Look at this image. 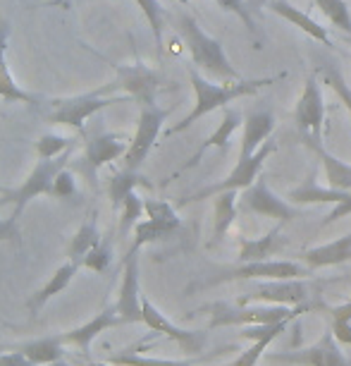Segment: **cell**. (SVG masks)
Masks as SVG:
<instances>
[{
  "instance_id": "b9f144b4",
  "label": "cell",
  "mask_w": 351,
  "mask_h": 366,
  "mask_svg": "<svg viewBox=\"0 0 351 366\" xmlns=\"http://www.w3.org/2000/svg\"><path fill=\"white\" fill-rule=\"evenodd\" d=\"M19 242V225H17V218L10 216V218H0V242Z\"/></svg>"
},
{
  "instance_id": "30bf717a",
  "label": "cell",
  "mask_w": 351,
  "mask_h": 366,
  "mask_svg": "<svg viewBox=\"0 0 351 366\" xmlns=\"http://www.w3.org/2000/svg\"><path fill=\"white\" fill-rule=\"evenodd\" d=\"M265 359L270 364H294V366H351L349 359L340 352V342L335 340L330 326L320 340L311 345V347H301L294 352H268Z\"/></svg>"
},
{
  "instance_id": "f546056e",
  "label": "cell",
  "mask_w": 351,
  "mask_h": 366,
  "mask_svg": "<svg viewBox=\"0 0 351 366\" xmlns=\"http://www.w3.org/2000/svg\"><path fill=\"white\" fill-rule=\"evenodd\" d=\"M205 355L198 357H187V359H156V357H143L136 355L134 350H122L110 355L106 362L115 364V366H194L198 359H203Z\"/></svg>"
},
{
  "instance_id": "52a82bcc",
  "label": "cell",
  "mask_w": 351,
  "mask_h": 366,
  "mask_svg": "<svg viewBox=\"0 0 351 366\" xmlns=\"http://www.w3.org/2000/svg\"><path fill=\"white\" fill-rule=\"evenodd\" d=\"M289 204L297 206H313V204H332L335 209L327 213L325 220H322V227L337 223L340 218L349 216L351 213V192H342L335 187H320L318 184V165H313L311 172L306 175L304 182L299 187L287 192Z\"/></svg>"
},
{
  "instance_id": "ee69618b",
  "label": "cell",
  "mask_w": 351,
  "mask_h": 366,
  "mask_svg": "<svg viewBox=\"0 0 351 366\" xmlns=\"http://www.w3.org/2000/svg\"><path fill=\"white\" fill-rule=\"evenodd\" d=\"M72 364L74 366H115V364H110V362H93V359H88V355L72 357Z\"/></svg>"
},
{
  "instance_id": "4316f807",
  "label": "cell",
  "mask_w": 351,
  "mask_h": 366,
  "mask_svg": "<svg viewBox=\"0 0 351 366\" xmlns=\"http://www.w3.org/2000/svg\"><path fill=\"white\" fill-rule=\"evenodd\" d=\"M12 350H19L24 352L26 357L31 359L34 364L41 366V364H51V362H58V359H65V340L63 335H46V337H39V340H29V342H22Z\"/></svg>"
},
{
  "instance_id": "ac0fdd59",
  "label": "cell",
  "mask_w": 351,
  "mask_h": 366,
  "mask_svg": "<svg viewBox=\"0 0 351 366\" xmlns=\"http://www.w3.org/2000/svg\"><path fill=\"white\" fill-rule=\"evenodd\" d=\"M122 323H125V319L117 314V309H115V304H113V307L103 309L101 314H96L91 321L84 323V326L72 328V330H67V333H60V335H63L65 345L79 347V355H91V342L96 340V337H98L103 330L122 326Z\"/></svg>"
},
{
  "instance_id": "7402d4cb",
  "label": "cell",
  "mask_w": 351,
  "mask_h": 366,
  "mask_svg": "<svg viewBox=\"0 0 351 366\" xmlns=\"http://www.w3.org/2000/svg\"><path fill=\"white\" fill-rule=\"evenodd\" d=\"M306 266L311 271H318V268H327V266H342V264H349L351 261V232L349 234H342L337 237L335 242H327V244H320V247H313V249L304 252Z\"/></svg>"
},
{
  "instance_id": "6da1fadb",
  "label": "cell",
  "mask_w": 351,
  "mask_h": 366,
  "mask_svg": "<svg viewBox=\"0 0 351 366\" xmlns=\"http://www.w3.org/2000/svg\"><path fill=\"white\" fill-rule=\"evenodd\" d=\"M287 74L282 72L278 77H263V79H237V81H208L203 77L196 67H189V79H191V86H194V96H196V103H194V110L184 117L182 122L172 125L168 132V137L177 134V132H184L189 129L198 117L213 113V110H220V108H227V103L237 101V99H244V96H253L258 94L260 89L265 86H273L278 81L285 79Z\"/></svg>"
},
{
  "instance_id": "ab89813d",
  "label": "cell",
  "mask_w": 351,
  "mask_h": 366,
  "mask_svg": "<svg viewBox=\"0 0 351 366\" xmlns=\"http://www.w3.org/2000/svg\"><path fill=\"white\" fill-rule=\"evenodd\" d=\"M215 3L225 12H232V15H237L244 22L246 29H249V34H253L256 39H260L258 24H256V19H253V12L249 10V5H246V0H215Z\"/></svg>"
},
{
  "instance_id": "836d02e7",
  "label": "cell",
  "mask_w": 351,
  "mask_h": 366,
  "mask_svg": "<svg viewBox=\"0 0 351 366\" xmlns=\"http://www.w3.org/2000/svg\"><path fill=\"white\" fill-rule=\"evenodd\" d=\"M313 3L337 29L351 34V12H349L347 0H313Z\"/></svg>"
},
{
  "instance_id": "44dd1931",
  "label": "cell",
  "mask_w": 351,
  "mask_h": 366,
  "mask_svg": "<svg viewBox=\"0 0 351 366\" xmlns=\"http://www.w3.org/2000/svg\"><path fill=\"white\" fill-rule=\"evenodd\" d=\"M265 8L270 10V12H275L278 17L287 19V22H292V26H297V29H301L304 34H308L311 39L320 41L322 46L335 48L332 39H330V34H327L325 26L315 22V19H313L311 15H308V12L299 10V8H294V5L289 3V0H270V3H268Z\"/></svg>"
},
{
  "instance_id": "e0dca14e",
  "label": "cell",
  "mask_w": 351,
  "mask_h": 366,
  "mask_svg": "<svg viewBox=\"0 0 351 366\" xmlns=\"http://www.w3.org/2000/svg\"><path fill=\"white\" fill-rule=\"evenodd\" d=\"M129 142L125 134L117 132H108V134H98L93 139L86 142V154H84V172L91 177V182H96V172H98L103 165L117 161L127 154Z\"/></svg>"
},
{
  "instance_id": "3957f363",
  "label": "cell",
  "mask_w": 351,
  "mask_h": 366,
  "mask_svg": "<svg viewBox=\"0 0 351 366\" xmlns=\"http://www.w3.org/2000/svg\"><path fill=\"white\" fill-rule=\"evenodd\" d=\"M306 309H325L322 304H301V307H280V304H227L218 302L208 307L210 323L208 328L225 326H273V323L297 319Z\"/></svg>"
},
{
  "instance_id": "60d3db41",
  "label": "cell",
  "mask_w": 351,
  "mask_h": 366,
  "mask_svg": "<svg viewBox=\"0 0 351 366\" xmlns=\"http://www.w3.org/2000/svg\"><path fill=\"white\" fill-rule=\"evenodd\" d=\"M53 197L55 199H79V189H77V177L70 168H63L55 177L53 184Z\"/></svg>"
},
{
  "instance_id": "8992f818",
  "label": "cell",
  "mask_w": 351,
  "mask_h": 366,
  "mask_svg": "<svg viewBox=\"0 0 351 366\" xmlns=\"http://www.w3.org/2000/svg\"><path fill=\"white\" fill-rule=\"evenodd\" d=\"M72 151H65V154L55 156V158H39V163L34 165V170L29 172V177L24 179L22 184H19L17 189H10L8 194H3L0 199V206L3 204H15V211H12V216L19 218L26 209V204L34 202L36 197L46 194V197H53V184H55V177H58V172L67 168V163H70L72 158Z\"/></svg>"
},
{
  "instance_id": "4fadbf2b",
  "label": "cell",
  "mask_w": 351,
  "mask_h": 366,
  "mask_svg": "<svg viewBox=\"0 0 351 366\" xmlns=\"http://www.w3.org/2000/svg\"><path fill=\"white\" fill-rule=\"evenodd\" d=\"M311 268L299 266L297 261H249V264L225 268L220 271L213 282H227V280H289V278H308Z\"/></svg>"
},
{
  "instance_id": "f1b7e54d",
  "label": "cell",
  "mask_w": 351,
  "mask_h": 366,
  "mask_svg": "<svg viewBox=\"0 0 351 366\" xmlns=\"http://www.w3.org/2000/svg\"><path fill=\"white\" fill-rule=\"evenodd\" d=\"M103 239V234L98 230V220H96V213H91L84 223H81V227L77 230V234L72 237L70 242V249H67V254H70L72 261H77V264L81 266V261H84V257L88 252L93 249L96 244Z\"/></svg>"
},
{
  "instance_id": "83f0119b",
  "label": "cell",
  "mask_w": 351,
  "mask_h": 366,
  "mask_svg": "<svg viewBox=\"0 0 351 366\" xmlns=\"http://www.w3.org/2000/svg\"><path fill=\"white\" fill-rule=\"evenodd\" d=\"M215 199V220H213V242L220 244L223 237L230 232V227L234 225L237 220V213H239V199H237V192H220V194L213 197Z\"/></svg>"
},
{
  "instance_id": "cb8c5ba5",
  "label": "cell",
  "mask_w": 351,
  "mask_h": 366,
  "mask_svg": "<svg viewBox=\"0 0 351 366\" xmlns=\"http://www.w3.org/2000/svg\"><path fill=\"white\" fill-rule=\"evenodd\" d=\"M287 244V239L282 237V223H278L270 232H265L263 237L249 239L239 237V261L249 264V261H265L270 259L275 252H280Z\"/></svg>"
},
{
  "instance_id": "8d00e7d4",
  "label": "cell",
  "mask_w": 351,
  "mask_h": 366,
  "mask_svg": "<svg viewBox=\"0 0 351 366\" xmlns=\"http://www.w3.org/2000/svg\"><path fill=\"white\" fill-rule=\"evenodd\" d=\"M318 74L322 77V84H327L332 92L337 94V99L342 101V106L349 110V115H351V89L347 84V79H344V74L337 70L335 65H322Z\"/></svg>"
},
{
  "instance_id": "74e56055",
  "label": "cell",
  "mask_w": 351,
  "mask_h": 366,
  "mask_svg": "<svg viewBox=\"0 0 351 366\" xmlns=\"http://www.w3.org/2000/svg\"><path fill=\"white\" fill-rule=\"evenodd\" d=\"M122 216H120V234L125 237L129 234V230H134L136 223H139V218L146 213V206H143V199L136 194V189L125 199V204H122Z\"/></svg>"
},
{
  "instance_id": "d590c367",
  "label": "cell",
  "mask_w": 351,
  "mask_h": 366,
  "mask_svg": "<svg viewBox=\"0 0 351 366\" xmlns=\"http://www.w3.org/2000/svg\"><path fill=\"white\" fill-rule=\"evenodd\" d=\"M175 230H172L170 225H165V223H158V220H139L134 227V242H132V247H136V249H141L143 244H151V242H158V239H163V237H168V234H172Z\"/></svg>"
},
{
  "instance_id": "f6af8a7d",
  "label": "cell",
  "mask_w": 351,
  "mask_h": 366,
  "mask_svg": "<svg viewBox=\"0 0 351 366\" xmlns=\"http://www.w3.org/2000/svg\"><path fill=\"white\" fill-rule=\"evenodd\" d=\"M270 0H246V5H249V10L253 12V10H260L263 5H268Z\"/></svg>"
},
{
  "instance_id": "e575fe53",
  "label": "cell",
  "mask_w": 351,
  "mask_h": 366,
  "mask_svg": "<svg viewBox=\"0 0 351 366\" xmlns=\"http://www.w3.org/2000/svg\"><path fill=\"white\" fill-rule=\"evenodd\" d=\"M79 139L77 137H65V134H53L48 132L36 142V154L39 158H55L70 149H77Z\"/></svg>"
},
{
  "instance_id": "bcb514c9",
  "label": "cell",
  "mask_w": 351,
  "mask_h": 366,
  "mask_svg": "<svg viewBox=\"0 0 351 366\" xmlns=\"http://www.w3.org/2000/svg\"><path fill=\"white\" fill-rule=\"evenodd\" d=\"M41 366H74L72 362H65V359H58V362H51V364H41Z\"/></svg>"
},
{
  "instance_id": "d6a6232c",
  "label": "cell",
  "mask_w": 351,
  "mask_h": 366,
  "mask_svg": "<svg viewBox=\"0 0 351 366\" xmlns=\"http://www.w3.org/2000/svg\"><path fill=\"white\" fill-rule=\"evenodd\" d=\"M113 257H115L113 237L103 234V239L86 254L84 261H81V268H88V271H93V273H106L108 268L113 266Z\"/></svg>"
},
{
  "instance_id": "7dc6e473",
  "label": "cell",
  "mask_w": 351,
  "mask_h": 366,
  "mask_svg": "<svg viewBox=\"0 0 351 366\" xmlns=\"http://www.w3.org/2000/svg\"><path fill=\"white\" fill-rule=\"evenodd\" d=\"M327 282H351V273H344V275H340V278L327 280Z\"/></svg>"
},
{
  "instance_id": "d4e9b609",
  "label": "cell",
  "mask_w": 351,
  "mask_h": 366,
  "mask_svg": "<svg viewBox=\"0 0 351 366\" xmlns=\"http://www.w3.org/2000/svg\"><path fill=\"white\" fill-rule=\"evenodd\" d=\"M79 268H81V266L77 264V261H72V259L67 261V264H63V266H60L58 271L53 273V278L48 280L46 285L41 287L39 292L34 295L31 300H29V312H31L34 316H36V314L41 312V309H44L46 304L53 300L55 295H60V292H63V290H67V287H70V282H72V278H74V275H77V271H79Z\"/></svg>"
},
{
  "instance_id": "277c9868",
  "label": "cell",
  "mask_w": 351,
  "mask_h": 366,
  "mask_svg": "<svg viewBox=\"0 0 351 366\" xmlns=\"http://www.w3.org/2000/svg\"><path fill=\"white\" fill-rule=\"evenodd\" d=\"M275 151H278V144H275L273 139H265L260 149L239 147L237 165H234V170L230 172V175H227L225 179H220V182H215V184L203 187L201 192H196V194L182 199L177 206H187V204H194V202H203V199H213L215 194H220V192H242L246 187H251V184L258 179L265 161L275 154Z\"/></svg>"
},
{
  "instance_id": "7bdbcfd3",
  "label": "cell",
  "mask_w": 351,
  "mask_h": 366,
  "mask_svg": "<svg viewBox=\"0 0 351 366\" xmlns=\"http://www.w3.org/2000/svg\"><path fill=\"white\" fill-rule=\"evenodd\" d=\"M0 366H36V364H34L24 352L10 350V352H3V355H0Z\"/></svg>"
},
{
  "instance_id": "7a4b0ae2",
  "label": "cell",
  "mask_w": 351,
  "mask_h": 366,
  "mask_svg": "<svg viewBox=\"0 0 351 366\" xmlns=\"http://www.w3.org/2000/svg\"><path fill=\"white\" fill-rule=\"evenodd\" d=\"M177 31L182 34L184 44H187L191 60H194L196 70H203L208 77L218 79V81H237L242 79L239 72L234 70V65L230 63V58L225 55V48L218 39L208 36L198 22L187 12H180L175 17Z\"/></svg>"
},
{
  "instance_id": "c3c4849f",
  "label": "cell",
  "mask_w": 351,
  "mask_h": 366,
  "mask_svg": "<svg viewBox=\"0 0 351 366\" xmlns=\"http://www.w3.org/2000/svg\"><path fill=\"white\" fill-rule=\"evenodd\" d=\"M8 192H10L8 187H3V184H0V197H3V194H8Z\"/></svg>"
},
{
  "instance_id": "5b68a950",
  "label": "cell",
  "mask_w": 351,
  "mask_h": 366,
  "mask_svg": "<svg viewBox=\"0 0 351 366\" xmlns=\"http://www.w3.org/2000/svg\"><path fill=\"white\" fill-rule=\"evenodd\" d=\"M115 84H106L101 89H96L91 94H81V96H70V99H53L51 101V115H48V120L53 122V125H65V127H72L77 129L81 134L84 132V122L88 120L91 115H96L98 110L108 108V106H115V103H127L132 101L127 94L122 96H103L108 94L110 89H115Z\"/></svg>"
},
{
  "instance_id": "ba28073f",
  "label": "cell",
  "mask_w": 351,
  "mask_h": 366,
  "mask_svg": "<svg viewBox=\"0 0 351 366\" xmlns=\"http://www.w3.org/2000/svg\"><path fill=\"white\" fill-rule=\"evenodd\" d=\"M172 108H161L158 103H151V106H141L139 108V122H136V132L129 142L127 154L122 156L125 161V168L129 170H139L143 161L148 158L151 149L161 134V129L165 125V120L170 117Z\"/></svg>"
},
{
  "instance_id": "4dcf8cb0",
  "label": "cell",
  "mask_w": 351,
  "mask_h": 366,
  "mask_svg": "<svg viewBox=\"0 0 351 366\" xmlns=\"http://www.w3.org/2000/svg\"><path fill=\"white\" fill-rule=\"evenodd\" d=\"M136 5L141 8L143 17L148 19V26L153 31V39H156V51H158V58H163V34H165V10L161 5V0H134Z\"/></svg>"
},
{
  "instance_id": "9c48e42d",
  "label": "cell",
  "mask_w": 351,
  "mask_h": 366,
  "mask_svg": "<svg viewBox=\"0 0 351 366\" xmlns=\"http://www.w3.org/2000/svg\"><path fill=\"white\" fill-rule=\"evenodd\" d=\"M239 209L244 213H253V216L275 218V220H280V223H292V220L301 218V211L294 209V204L280 199L270 187H268L265 175H258V179L251 184V187L242 189Z\"/></svg>"
},
{
  "instance_id": "484cf974",
  "label": "cell",
  "mask_w": 351,
  "mask_h": 366,
  "mask_svg": "<svg viewBox=\"0 0 351 366\" xmlns=\"http://www.w3.org/2000/svg\"><path fill=\"white\" fill-rule=\"evenodd\" d=\"M136 187L153 189V184H151L139 170L125 168V170L113 172V177H110V182H108V194H110V206H113V211H120L122 204H125V199L132 194Z\"/></svg>"
},
{
  "instance_id": "9a60e30c",
  "label": "cell",
  "mask_w": 351,
  "mask_h": 366,
  "mask_svg": "<svg viewBox=\"0 0 351 366\" xmlns=\"http://www.w3.org/2000/svg\"><path fill=\"white\" fill-rule=\"evenodd\" d=\"M308 287L304 278H289V280H260L251 292L242 295L237 304H280V307H301L308 304Z\"/></svg>"
},
{
  "instance_id": "2e32d148",
  "label": "cell",
  "mask_w": 351,
  "mask_h": 366,
  "mask_svg": "<svg viewBox=\"0 0 351 366\" xmlns=\"http://www.w3.org/2000/svg\"><path fill=\"white\" fill-rule=\"evenodd\" d=\"M139 252L136 247L127 252L125 259V271H122L120 282V295H117L115 309L117 314L125 319V323H143L141 312V292H139Z\"/></svg>"
},
{
  "instance_id": "ffe728a7",
  "label": "cell",
  "mask_w": 351,
  "mask_h": 366,
  "mask_svg": "<svg viewBox=\"0 0 351 366\" xmlns=\"http://www.w3.org/2000/svg\"><path fill=\"white\" fill-rule=\"evenodd\" d=\"M10 34H12L10 22L3 19V22H0V99L10 101V103H29V106H36L41 99L34 96L31 92H24V89L15 81V77H12V72L8 67Z\"/></svg>"
},
{
  "instance_id": "1f68e13d",
  "label": "cell",
  "mask_w": 351,
  "mask_h": 366,
  "mask_svg": "<svg viewBox=\"0 0 351 366\" xmlns=\"http://www.w3.org/2000/svg\"><path fill=\"white\" fill-rule=\"evenodd\" d=\"M325 312L330 314V330L335 340L351 347V300L337 307H325Z\"/></svg>"
},
{
  "instance_id": "8fae6325",
  "label": "cell",
  "mask_w": 351,
  "mask_h": 366,
  "mask_svg": "<svg viewBox=\"0 0 351 366\" xmlns=\"http://www.w3.org/2000/svg\"><path fill=\"white\" fill-rule=\"evenodd\" d=\"M141 312H143V323H146L153 333H161L165 337H170L172 342H177L187 357L203 355L205 345H208V333H205V330H187V328L175 326V323H172L153 302L146 300V297L141 300Z\"/></svg>"
},
{
  "instance_id": "f35d334b",
  "label": "cell",
  "mask_w": 351,
  "mask_h": 366,
  "mask_svg": "<svg viewBox=\"0 0 351 366\" xmlns=\"http://www.w3.org/2000/svg\"><path fill=\"white\" fill-rule=\"evenodd\" d=\"M143 206H146V218L170 225L172 230H180L182 220L177 216V209L172 204L161 202V199H143Z\"/></svg>"
},
{
  "instance_id": "d6986e66",
  "label": "cell",
  "mask_w": 351,
  "mask_h": 366,
  "mask_svg": "<svg viewBox=\"0 0 351 366\" xmlns=\"http://www.w3.org/2000/svg\"><path fill=\"white\" fill-rule=\"evenodd\" d=\"M239 127H244V117H242V113H239L237 108H230V106L223 108V120H220V125H218L215 132H213V134L208 137V139H205V142L201 144V147H198L196 154L191 156L189 161L184 163L180 170L175 172V175H170L168 179H165V182H170V179H175L177 175H182L184 170H189V168H194V165H198V161H201L203 154H205L208 149L215 147V149H220V151H227V147H230L232 134L237 132Z\"/></svg>"
},
{
  "instance_id": "5bb4252c",
  "label": "cell",
  "mask_w": 351,
  "mask_h": 366,
  "mask_svg": "<svg viewBox=\"0 0 351 366\" xmlns=\"http://www.w3.org/2000/svg\"><path fill=\"white\" fill-rule=\"evenodd\" d=\"M117 74V86L125 89V94L136 106H151L158 99V92L163 89V77L148 65L134 63V65H120L110 63Z\"/></svg>"
},
{
  "instance_id": "603a6c76",
  "label": "cell",
  "mask_w": 351,
  "mask_h": 366,
  "mask_svg": "<svg viewBox=\"0 0 351 366\" xmlns=\"http://www.w3.org/2000/svg\"><path fill=\"white\" fill-rule=\"evenodd\" d=\"M304 147L311 149L315 154V158L320 161L330 187L342 189V192H351V165L349 163H344L337 156L330 154V151L322 147V139H304Z\"/></svg>"
},
{
  "instance_id": "7c38bea8",
  "label": "cell",
  "mask_w": 351,
  "mask_h": 366,
  "mask_svg": "<svg viewBox=\"0 0 351 366\" xmlns=\"http://www.w3.org/2000/svg\"><path fill=\"white\" fill-rule=\"evenodd\" d=\"M294 125H297L301 139H322L325 99H322L320 81L315 74H308L304 81V92L294 106Z\"/></svg>"
}]
</instances>
